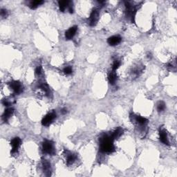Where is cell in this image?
Here are the masks:
<instances>
[{"label":"cell","mask_w":177,"mask_h":177,"mask_svg":"<svg viewBox=\"0 0 177 177\" xmlns=\"http://www.w3.org/2000/svg\"><path fill=\"white\" fill-rule=\"evenodd\" d=\"M42 68L41 66H38V67L35 69V73L38 76H40L42 74Z\"/></svg>","instance_id":"obj_25"},{"label":"cell","mask_w":177,"mask_h":177,"mask_svg":"<svg viewBox=\"0 0 177 177\" xmlns=\"http://www.w3.org/2000/svg\"><path fill=\"white\" fill-rule=\"evenodd\" d=\"M99 20V11L98 9L95 8L92 11L90 15L89 20V24L91 26H94L96 25L98 21Z\"/></svg>","instance_id":"obj_10"},{"label":"cell","mask_w":177,"mask_h":177,"mask_svg":"<svg viewBox=\"0 0 177 177\" xmlns=\"http://www.w3.org/2000/svg\"><path fill=\"white\" fill-rule=\"evenodd\" d=\"M22 140L18 137H15L11 140V154H15L18 152V150L21 146Z\"/></svg>","instance_id":"obj_9"},{"label":"cell","mask_w":177,"mask_h":177,"mask_svg":"<svg viewBox=\"0 0 177 177\" xmlns=\"http://www.w3.org/2000/svg\"><path fill=\"white\" fill-rule=\"evenodd\" d=\"M58 6L60 8V10L62 12H64L66 11H69V13H72L73 12V3L71 1H59L58 2Z\"/></svg>","instance_id":"obj_8"},{"label":"cell","mask_w":177,"mask_h":177,"mask_svg":"<svg viewBox=\"0 0 177 177\" xmlns=\"http://www.w3.org/2000/svg\"><path fill=\"white\" fill-rule=\"evenodd\" d=\"M42 168L45 175L47 176L51 175V167L49 162H48L46 160H43L42 161Z\"/></svg>","instance_id":"obj_12"},{"label":"cell","mask_w":177,"mask_h":177,"mask_svg":"<svg viewBox=\"0 0 177 177\" xmlns=\"http://www.w3.org/2000/svg\"><path fill=\"white\" fill-rule=\"evenodd\" d=\"M123 132H124L123 129H122V127H118V128H116V130L113 131V132H112V134H110V135L113 140H116L121 137L122 135L123 134Z\"/></svg>","instance_id":"obj_17"},{"label":"cell","mask_w":177,"mask_h":177,"mask_svg":"<svg viewBox=\"0 0 177 177\" xmlns=\"http://www.w3.org/2000/svg\"><path fill=\"white\" fill-rule=\"evenodd\" d=\"M63 155H64L65 158L66 164L68 166H72L77 159V156L73 154V152L67 150V149H64L63 152Z\"/></svg>","instance_id":"obj_5"},{"label":"cell","mask_w":177,"mask_h":177,"mask_svg":"<svg viewBox=\"0 0 177 177\" xmlns=\"http://www.w3.org/2000/svg\"><path fill=\"white\" fill-rule=\"evenodd\" d=\"M77 31V26H74L71 27L70 29H69L65 33V38L66 40H70L71 39H73L75 35H76V33Z\"/></svg>","instance_id":"obj_13"},{"label":"cell","mask_w":177,"mask_h":177,"mask_svg":"<svg viewBox=\"0 0 177 177\" xmlns=\"http://www.w3.org/2000/svg\"><path fill=\"white\" fill-rule=\"evenodd\" d=\"M38 89L44 95H49L51 94L50 89L46 83H41L38 86Z\"/></svg>","instance_id":"obj_16"},{"label":"cell","mask_w":177,"mask_h":177,"mask_svg":"<svg viewBox=\"0 0 177 177\" xmlns=\"http://www.w3.org/2000/svg\"><path fill=\"white\" fill-rule=\"evenodd\" d=\"M63 72H64L65 75H70L72 73V72H73V69H72L71 66H67V67H66L64 69H63Z\"/></svg>","instance_id":"obj_23"},{"label":"cell","mask_w":177,"mask_h":177,"mask_svg":"<svg viewBox=\"0 0 177 177\" xmlns=\"http://www.w3.org/2000/svg\"><path fill=\"white\" fill-rule=\"evenodd\" d=\"M122 38L118 35H113L108 38L107 43L109 44L110 46H116L118 44L121 42Z\"/></svg>","instance_id":"obj_15"},{"label":"cell","mask_w":177,"mask_h":177,"mask_svg":"<svg viewBox=\"0 0 177 177\" xmlns=\"http://www.w3.org/2000/svg\"><path fill=\"white\" fill-rule=\"evenodd\" d=\"M130 119L132 123L136 125L137 127H145L148 123V120L144 118L143 116L136 115L134 113H131L130 115Z\"/></svg>","instance_id":"obj_3"},{"label":"cell","mask_w":177,"mask_h":177,"mask_svg":"<svg viewBox=\"0 0 177 177\" xmlns=\"http://www.w3.org/2000/svg\"><path fill=\"white\" fill-rule=\"evenodd\" d=\"M42 152L46 154L54 155L55 153V149L54 143L49 140H45L42 143Z\"/></svg>","instance_id":"obj_4"},{"label":"cell","mask_w":177,"mask_h":177,"mask_svg":"<svg viewBox=\"0 0 177 177\" xmlns=\"http://www.w3.org/2000/svg\"><path fill=\"white\" fill-rule=\"evenodd\" d=\"M121 61H119L118 60H115L113 61L112 65V71H116L120 67H121Z\"/></svg>","instance_id":"obj_22"},{"label":"cell","mask_w":177,"mask_h":177,"mask_svg":"<svg viewBox=\"0 0 177 177\" xmlns=\"http://www.w3.org/2000/svg\"><path fill=\"white\" fill-rule=\"evenodd\" d=\"M159 139L161 143H163L164 145H170V142L167 136V133L166 129L160 128L159 130Z\"/></svg>","instance_id":"obj_11"},{"label":"cell","mask_w":177,"mask_h":177,"mask_svg":"<svg viewBox=\"0 0 177 177\" xmlns=\"http://www.w3.org/2000/svg\"><path fill=\"white\" fill-rule=\"evenodd\" d=\"M166 109V103H164L163 101H159L157 104V110L158 112H163V111Z\"/></svg>","instance_id":"obj_21"},{"label":"cell","mask_w":177,"mask_h":177,"mask_svg":"<svg viewBox=\"0 0 177 177\" xmlns=\"http://www.w3.org/2000/svg\"><path fill=\"white\" fill-rule=\"evenodd\" d=\"M61 113H62V114H65V113H67V109H62V111H61Z\"/></svg>","instance_id":"obj_26"},{"label":"cell","mask_w":177,"mask_h":177,"mask_svg":"<svg viewBox=\"0 0 177 177\" xmlns=\"http://www.w3.org/2000/svg\"><path fill=\"white\" fill-rule=\"evenodd\" d=\"M113 140L110 134H104L99 139L100 141V149L101 152L112 153L115 151V146L113 145Z\"/></svg>","instance_id":"obj_1"},{"label":"cell","mask_w":177,"mask_h":177,"mask_svg":"<svg viewBox=\"0 0 177 177\" xmlns=\"http://www.w3.org/2000/svg\"><path fill=\"white\" fill-rule=\"evenodd\" d=\"M14 113V109L11 107H8L7 109H5L4 113L2 115V120L3 121L7 122L9 121V119L11 118Z\"/></svg>","instance_id":"obj_14"},{"label":"cell","mask_w":177,"mask_h":177,"mask_svg":"<svg viewBox=\"0 0 177 177\" xmlns=\"http://www.w3.org/2000/svg\"><path fill=\"white\" fill-rule=\"evenodd\" d=\"M8 85L10 86L11 89L13 90V92L15 94L19 95L23 92L24 86L22 82H20V81H17V80L11 81V82L8 83Z\"/></svg>","instance_id":"obj_6"},{"label":"cell","mask_w":177,"mask_h":177,"mask_svg":"<svg viewBox=\"0 0 177 177\" xmlns=\"http://www.w3.org/2000/svg\"><path fill=\"white\" fill-rule=\"evenodd\" d=\"M14 103H15V101H14L13 99H12L11 98H4V100H2V104H4V106H7V107L11 106Z\"/></svg>","instance_id":"obj_20"},{"label":"cell","mask_w":177,"mask_h":177,"mask_svg":"<svg viewBox=\"0 0 177 177\" xmlns=\"http://www.w3.org/2000/svg\"><path fill=\"white\" fill-rule=\"evenodd\" d=\"M56 117L57 114L55 112L48 113L44 117L42 121V125L44 126V127H49V126L55 121Z\"/></svg>","instance_id":"obj_7"},{"label":"cell","mask_w":177,"mask_h":177,"mask_svg":"<svg viewBox=\"0 0 177 177\" xmlns=\"http://www.w3.org/2000/svg\"><path fill=\"white\" fill-rule=\"evenodd\" d=\"M125 13H126V17H127L129 20H131L132 23L135 22V16H136V12H137V8L136 6H134L131 2H125Z\"/></svg>","instance_id":"obj_2"},{"label":"cell","mask_w":177,"mask_h":177,"mask_svg":"<svg viewBox=\"0 0 177 177\" xmlns=\"http://www.w3.org/2000/svg\"><path fill=\"white\" fill-rule=\"evenodd\" d=\"M117 80H118V76H117L116 71H112V72H110L109 75H108V80H109V84L112 85H115L117 82Z\"/></svg>","instance_id":"obj_18"},{"label":"cell","mask_w":177,"mask_h":177,"mask_svg":"<svg viewBox=\"0 0 177 177\" xmlns=\"http://www.w3.org/2000/svg\"><path fill=\"white\" fill-rule=\"evenodd\" d=\"M43 3H44V2L41 1V0H39V1L38 0V1H32V2H30L29 7L31 9H35V8H37L39 6L42 4Z\"/></svg>","instance_id":"obj_19"},{"label":"cell","mask_w":177,"mask_h":177,"mask_svg":"<svg viewBox=\"0 0 177 177\" xmlns=\"http://www.w3.org/2000/svg\"><path fill=\"white\" fill-rule=\"evenodd\" d=\"M0 15L2 18H6L8 16V11L6 10V9H1V11H0Z\"/></svg>","instance_id":"obj_24"}]
</instances>
